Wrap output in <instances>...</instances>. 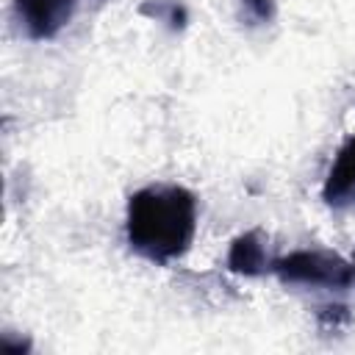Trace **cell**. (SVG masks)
Returning <instances> with one entry per match:
<instances>
[{"label":"cell","instance_id":"cell-1","mask_svg":"<svg viewBox=\"0 0 355 355\" xmlns=\"http://www.w3.org/2000/svg\"><path fill=\"white\" fill-rule=\"evenodd\" d=\"M197 227V200L183 186H147L128 200V244L147 261L180 258Z\"/></svg>","mask_w":355,"mask_h":355},{"label":"cell","instance_id":"cell-2","mask_svg":"<svg viewBox=\"0 0 355 355\" xmlns=\"http://www.w3.org/2000/svg\"><path fill=\"white\" fill-rule=\"evenodd\" d=\"M272 272L286 286H305V288H324V291H344L352 286V277H355L352 266L344 258L324 250H297L283 258H275Z\"/></svg>","mask_w":355,"mask_h":355},{"label":"cell","instance_id":"cell-3","mask_svg":"<svg viewBox=\"0 0 355 355\" xmlns=\"http://www.w3.org/2000/svg\"><path fill=\"white\" fill-rule=\"evenodd\" d=\"M78 0H14V11L31 39H53L75 11Z\"/></svg>","mask_w":355,"mask_h":355},{"label":"cell","instance_id":"cell-4","mask_svg":"<svg viewBox=\"0 0 355 355\" xmlns=\"http://www.w3.org/2000/svg\"><path fill=\"white\" fill-rule=\"evenodd\" d=\"M322 197L333 208L355 205V136H349L341 144V150H338V155H336V161L324 178Z\"/></svg>","mask_w":355,"mask_h":355},{"label":"cell","instance_id":"cell-5","mask_svg":"<svg viewBox=\"0 0 355 355\" xmlns=\"http://www.w3.org/2000/svg\"><path fill=\"white\" fill-rule=\"evenodd\" d=\"M227 266H230V272L247 275V277H255V275H263L266 269H272V261H269V255H266L263 236H261L258 230H250V233L239 236V239L230 244Z\"/></svg>","mask_w":355,"mask_h":355},{"label":"cell","instance_id":"cell-6","mask_svg":"<svg viewBox=\"0 0 355 355\" xmlns=\"http://www.w3.org/2000/svg\"><path fill=\"white\" fill-rule=\"evenodd\" d=\"M241 19L250 25H263L275 19V0H239Z\"/></svg>","mask_w":355,"mask_h":355},{"label":"cell","instance_id":"cell-7","mask_svg":"<svg viewBox=\"0 0 355 355\" xmlns=\"http://www.w3.org/2000/svg\"><path fill=\"white\" fill-rule=\"evenodd\" d=\"M141 11L144 14H153V17H158V19H166L172 28H183V22H186V11L180 8V6H161V3H155V8L147 3V6H141Z\"/></svg>","mask_w":355,"mask_h":355},{"label":"cell","instance_id":"cell-8","mask_svg":"<svg viewBox=\"0 0 355 355\" xmlns=\"http://www.w3.org/2000/svg\"><path fill=\"white\" fill-rule=\"evenodd\" d=\"M352 272H355V258H352Z\"/></svg>","mask_w":355,"mask_h":355}]
</instances>
